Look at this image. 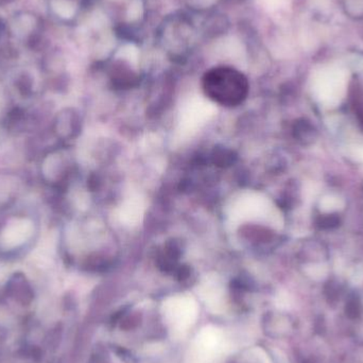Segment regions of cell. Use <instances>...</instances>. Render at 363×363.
<instances>
[{
    "label": "cell",
    "instance_id": "4",
    "mask_svg": "<svg viewBox=\"0 0 363 363\" xmlns=\"http://www.w3.org/2000/svg\"><path fill=\"white\" fill-rule=\"evenodd\" d=\"M294 133L296 140L304 146L315 144L318 138L317 129L311 121L306 119H301L294 125Z\"/></svg>",
    "mask_w": 363,
    "mask_h": 363
},
{
    "label": "cell",
    "instance_id": "1",
    "mask_svg": "<svg viewBox=\"0 0 363 363\" xmlns=\"http://www.w3.org/2000/svg\"><path fill=\"white\" fill-rule=\"evenodd\" d=\"M202 86L211 99L226 106H238L249 93L247 77L230 66H218L205 72Z\"/></svg>",
    "mask_w": 363,
    "mask_h": 363
},
{
    "label": "cell",
    "instance_id": "3",
    "mask_svg": "<svg viewBox=\"0 0 363 363\" xmlns=\"http://www.w3.org/2000/svg\"><path fill=\"white\" fill-rule=\"evenodd\" d=\"M166 319L179 330H184L194 323L198 315L196 304L192 301L180 300L166 306Z\"/></svg>",
    "mask_w": 363,
    "mask_h": 363
},
{
    "label": "cell",
    "instance_id": "2",
    "mask_svg": "<svg viewBox=\"0 0 363 363\" xmlns=\"http://www.w3.org/2000/svg\"><path fill=\"white\" fill-rule=\"evenodd\" d=\"M222 333L213 326H207L196 336L194 347L187 356V363H207L220 345Z\"/></svg>",
    "mask_w": 363,
    "mask_h": 363
},
{
    "label": "cell",
    "instance_id": "5",
    "mask_svg": "<svg viewBox=\"0 0 363 363\" xmlns=\"http://www.w3.org/2000/svg\"><path fill=\"white\" fill-rule=\"evenodd\" d=\"M315 223L319 230H334L340 225L341 218L338 213H328V215L319 216Z\"/></svg>",
    "mask_w": 363,
    "mask_h": 363
}]
</instances>
